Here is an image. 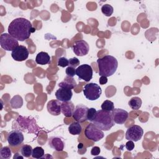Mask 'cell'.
Returning <instances> with one entry per match:
<instances>
[{"label":"cell","mask_w":159,"mask_h":159,"mask_svg":"<svg viewBox=\"0 0 159 159\" xmlns=\"http://www.w3.org/2000/svg\"><path fill=\"white\" fill-rule=\"evenodd\" d=\"M111 113L114 123L117 124H124L129 117V113L122 109L114 108Z\"/></svg>","instance_id":"obj_14"},{"label":"cell","mask_w":159,"mask_h":159,"mask_svg":"<svg viewBox=\"0 0 159 159\" xmlns=\"http://www.w3.org/2000/svg\"><path fill=\"white\" fill-rule=\"evenodd\" d=\"M88 107L83 104H78L76 106L73 114V119L78 122H83L86 120H88L87 115L88 111Z\"/></svg>","instance_id":"obj_11"},{"label":"cell","mask_w":159,"mask_h":159,"mask_svg":"<svg viewBox=\"0 0 159 159\" xmlns=\"http://www.w3.org/2000/svg\"><path fill=\"white\" fill-rule=\"evenodd\" d=\"M142 104V99L139 97H134L129 101V106L134 110H138L140 108Z\"/></svg>","instance_id":"obj_23"},{"label":"cell","mask_w":159,"mask_h":159,"mask_svg":"<svg viewBox=\"0 0 159 159\" xmlns=\"http://www.w3.org/2000/svg\"><path fill=\"white\" fill-rule=\"evenodd\" d=\"M82 147H83V143H79V145H78V148H81Z\"/></svg>","instance_id":"obj_37"},{"label":"cell","mask_w":159,"mask_h":159,"mask_svg":"<svg viewBox=\"0 0 159 159\" xmlns=\"http://www.w3.org/2000/svg\"><path fill=\"white\" fill-rule=\"evenodd\" d=\"M35 62L41 65H45L50 63V57L48 53L45 52H39L35 58Z\"/></svg>","instance_id":"obj_20"},{"label":"cell","mask_w":159,"mask_h":159,"mask_svg":"<svg viewBox=\"0 0 159 159\" xmlns=\"http://www.w3.org/2000/svg\"><path fill=\"white\" fill-rule=\"evenodd\" d=\"M99 75L106 77L114 74L118 67L117 59L111 55H107L97 60Z\"/></svg>","instance_id":"obj_3"},{"label":"cell","mask_w":159,"mask_h":159,"mask_svg":"<svg viewBox=\"0 0 159 159\" xmlns=\"http://www.w3.org/2000/svg\"><path fill=\"white\" fill-rule=\"evenodd\" d=\"M68 131L71 135H80L82 131V127L80 122H72L68 127Z\"/></svg>","instance_id":"obj_21"},{"label":"cell","mask_w":159,"mask_h":159,"mask_svg":"<svg viewBox=\"0 0 159 159\" xmlns=\"http://www.w3.org/2000/svg\"><path fill=\"white\" fill-rule=\"evenodd\" d=\"M84 135L88 139L93 142H98L104 137L103 131L93 123H90L86 126L84 130Z\"/></svg>","instance_id":"obj_6"},{"label":"cell","mask_w":159,"mask_h":159,"mask_svg":"<svg viewBox=\"0 0 159 159\" xmlns=\"http://www.w3.org/2000/svg\"><path fill=\"white\" fill-rule=\"evenodd\" d=\"M20 153L24 157L29 158L32 156V147L29 145L24 144L20 148Z\"/></svg>","instance_id":"obj_24"},{"label":"cell","mask_w":159,"mask_h":159,"mask_svg":"<svg viewBox=\"0 0 159 159\" xmlns=\"http://www.w3.org/2000/svg\"><path fill=\"white\" fill-rule=\"evenodd\" d=\"M23 157H23L22 155L21 156V155H20L19 153H16V154L14 155L13 158H14V159H16V158H22V159Z\"/></svg>","instance_id":"obj_36"},{"label":"cell","mask_w":159,"mask_h":159,"mask_svg":"<svg viewBox=\"0 0 159 159\" xmlns=\"http://www.w3.org/2000/svg\"><path fill=\"white\" fill-rule=\"evenodd\" d=\"M83 93L87 99L89 101H95L101 96L102 89L98 84L89 83L84 86Z\"/></svg>","instance_id":"obj_5"},{"label":"cell","mask_w":159,"mask_h":159,"mask_svg":"<svg viewBox=\"0 0 159 159\" xmlns=\"http://www.w3.org/2000/svg\"><path fill=\"white\" fill-rule=\"evenodd\" d=\"M76 75L80 79L84 81H89L93 78V69L91 66L88 64L80 65L76 69Z\"/></svg>","instance_id":"obj_10"},{"label":"cell","mask_w":159,"mask_h":159,"mask_svg":"<svg viewBox=\"0 0 159 159\" xmlns=\"http://www.w3.org/2000/svg\"><path fill=\"white\" fill-rule=\"evenodd\" d=\"M72 50L75 55L80 57H83L87 55L89 50L88 43L84 40L76 41L72 46Z\"/></svg>","instance_id":"obj_13"},{"label":"cell","mask_w":159,"mask_h":159,"mask_svg":"<svg viewBox=\"0 0 159 159\" xmlns=\"http://www.w3.org/2000/svg\"><path fill=\"white\" fill-rule=\"evenodd\" d=\"M96 109L93 108V107H91V108H89L88 109V115H87V119H88V120H89L90 122L92 120V119H93L96 112Z\"/></svg>","instance_id":"obj_31"},{"label":"cell","mask_w":159,"mask_h":159,"mask_svg":"<svg viewBox=\"0 0 159 159\" xmlns=\"http://www.w3.org/2000/svg\"><path fill=\"white\" fill-rule=\"evenodd\" d=\"M135 147V145L133 141L132 140H129L126 143H125V148L127 150L129 151H132Z\"/></svg>","instance_id":"obj_34"},{"label":"cell","mask_w":159,"mask_h":159,"mask_svg":"<svg viewBox=\"0 0 159 159\" xmlns=\"http://www.w3.org/2000/svg\"><path fill=\"white\" fill-rule=\"evenodd\" d=\"M44 150L41 147H36L32 150V157L34 158H42L44 156Z\"/></svg>","instance_id":"obj_25"},{"label":"cell","mask_w":159,"mask_h":159,"mask_svg":"<svg viewBox=\"0 0 159 159\" xmlns=\"http://www.w3.org/2000/svg\"><path fill=\"white\" fill-rule=\"evenodd\" d=\"M75 109L73 103L70 101L62 102L61 104V112L66 117H71L73 114Z\"/></svg>","instance_id":"obj_18"},{"label":"cell","mask_w":159,"mask_h":159,"mask_svg":"<svg viewBox=\"0 0 159 159\" xmlns=\"http://www.w3.org/2000/svg\"><path fill=\"white\" fill-rule=\"evenodd\" d=\"M61 101L58 99H52L49 101L47 105L48 112L52 116H59L61 112Z\"/></svg>","instance_id":"obj_15"},{"label":"cell","mask_w":159,"mask_h":159,"mask_svg":"<svg viewBox=\"0 0 159 159\" xmlns=\"http://www.w3.org/2000/svg\"><path fill=\"white\" fill-rule=\"evenodd\" d=\"M12 129L19 130L27 134H37L39 128L35 118L31 116H19L12 122Z\"/></svg>","instance_id":"obj_2"},{"label":"cell","mask_w":159,"mask_h":159,"mask_svg":"<svg viewBox=\"0 0 159 159\" xmlns=\"http://www.w3.org/2000/svg\"><path fill=\"white\" fill-rule=\"evenodd\" d=\"M72 91L71 89L60 88L57 90L55 92L56 98L61 102L69 101L72 98Z\"/></svg>","instance_id":"obj_17"},{"label":"cell","mask_w":159,"mask_h":159,"mask_svg":"<svg viewBox=\"0 0 159 159\" xmlns=\"http://www.w3.org/2000/svg\"><path fill=\"white\" fill-rule=\"evenodd\" d=\"M10 104L13 109L20 108L23 105V99L20 96L16 95L10 100Z\"/></svg>","instance_id":"obj_22"},{"label":"cell","mask_w":159,"mask_h":159,"mask_svg":"<svg viewBox=\"0 0 159 159\" xmlns=\"http://www.w3.org/2000/svg\"><path fill=\"white\" fill-rule=\"evenodd\" d=\"M91 122L98 128L104 131L110 130L114 125L111 112L102 109L96 111Z\"/></svg>","instance_id":"obj_4"},{"label":"cell","mask_w":159,"mask_h":159,"mask_svg":"<svg viewBox=\"0 0 159 159\" xmlns=\"http://www.w3.org/2000/svg\"><path fill=\"white\" fill-rule=\"evenodd\" d=\"M29 55V52L26 47L24 45H18L14 50L12 51V58L17 61H22L25 60Z\"/></svg>","instance_id":"obj_12"},{"label":"cell","mask_w":159,"mask_h":159,"mask_svg":"<svg viewBox=\"0 0 159 159\" xmlns=\"http://www.w3.org/2000/svg\"><path fill=\"white\" fill-rule=\"evenodd\" d=\"M65 72L66 75L70 77H73L75 76V75H76V69L75 68H73L71 66L67 67Z\"/></svg>","instance_id":"obj_32"},{"label":"cell","mask_w":159,"mask_h":159,"mask_svg":"<svg viewBox=\"0 0 159 159\" xmlns=\"http://www.w3.org/2000/svg\"><path fill=\"white\" fill-rule=\"evenodd\" d=\"M57 65L58 66L61 67H65L69 65V61L66 57H62L58 58Z\"/></svg>","instance_id":"obj_29"},{"label":"cell","mask_w":159,"mask_h":159,"mask_svg":"<svg viewBox=\"0 0 159 159\" xmlns=\"http://www.w3.org/2000/svg\"><path fill=\"white\" fill-rule=\"evenodd\" d=\"M48 145L53 150L57 152H61L64 149L65 143L61 137L53 136L48 139Z\"/></svg>","instance_id":"obj_16"},{"label":"cell","mask_w":159,"mask_h":159,"mask_svg":"<svg viewBox=\"0 0 159 159\" xmlns=\"http://www.w3.org/2000/svg\"><path fill=\"white\" fill-rule=\"evenodd\" d=\"M0 45L6 51H12L19 45V42L9 33H3L0 36Z\"/></svg>","instance_id":"obj_7"},{"label":"cell","mask_w":159,"mask_h":159,"mask_svg":"<svg viewBox=\"0 0 159 159\" xmlns=\"http://www.w3.org/2000/svg\"><path fill=\"white\" fill-rule=\"evenodd\" d=\"M101 107L102 110L111 112L114 109V104L113 102L109 100H106L102 103Z\"/></svg>","instance_id":"obj_28"},{"label":"cell","mask_w":159,"mask_h":159,"mask_svg":"<svg viewBox=\"0 0 159 159\" xmlns=\"http://www.w3.org/2000/svg\"><path fill=\"white\" fill-rule=\"evenodd\" d=\"M99 84H102V85L106 84L107 82V78L104 76H101V77L99 78Z\"/></svg>","instance_id":"obj_35"},{"label":"cell","mask_w":159,"mask_h":159,"mask_svg":"<svg viewBox=\"0 0 159 159\" xmlns=\"http://www.w3.org/2000/svg\"><path fill=\"white\" fill-rule=\"evenodd\" d=\"M7 30L8 33L16 39L23 42L29 39L32 33L35 32V29L27 19L18 17L9 24Z\"/></svg>","instance_id":"obj_1"},{"label":"cell","mask_w":159,"mask_h":159,"mask_svg":"<svg viewBox=\"0 0 159 159\" xmlns=\"http://www.w3.org/2000/svg\"><path fill=\"white\" fill-rule=\"evenodd\" d=\"M101 11L103 14H104L107 17L111 16L113 12H114V8L113 7L108 4H106L102 5L101 7Z\"/></svg>","instance_id":"obj_26"},{"label":"cell","mask_w":159,"mask_h":159,"mask_svg":"<svg viewBox=\"0 0 159 159\" xmlns=\"http://www.w3.org/2000/svg\"><path fill=\"white\" fill-rule=\"evenodd\" d=\"M76 82L73 77H70L67 75L65 77L64 80L61 82L58 83V86L60 88H63L69 89H74L76 86Z\"/></svg>","instance_id":"obj_19"},{"label":"cell","mask_w":159,"mask_h":159,"mask_svg":"<svg viewBox=\"0 0 159 159\" xmlns=\"http://www.w3.org/2000/svg\"><path fill=\"white\" fill-rule=\"evenodd\" d=\"M101 152V149L99 147H97V146H95V147H93L91 150V154L93 156H96V155H98Z\"/></svg>","instance_id":"obj_33"},{"label":"cell","mask_w":159,"mask_h":159,"mask_svg":"<svg viewBox=\"0 0 159 159\" xmlns=\"http://www.w3.org/2000/svg\"><path fill=\"white\" fill-rule=\"evenodd\" d=\"M11 150L9 147H4L0 150V157L3 159H8L11 157Z\"/></svg>","instance_id":"obj_27"},{"label":"cell","mask_w":159,"mask_h":159,"mask_svg":"<svg viewBox=\"0 0 159 159\" xmlns=\"http://www.w3.org/2000/svg\"><path fill=\"white\" fill-rule=\"evenodd\" d=\"M143 134L142 128L137 125H133L129 127L125 132V139L128 140L137 142L141 139Z\"/></svg>","instance_id":"obj_9"},{"label":"cell","mask_w":159,"mask_h":159,"mask_svg":"<svg viewBox=\"0 0 159 159\" xmlns=\"http://www.w3.org/2000/svg\"><path fill=\"white\" fill-rule=\"evenodd\" d=\"M69 61V66H71L73 68H76L77 66H78L80 65V60H78L77 58L76 57H73L71 58H70L68 60Z\"/></svg>","instance_id":"obj_30"},{"label":"cell","mask_w":159,"mask_h":159,"mask_svg":"<svg viewBox=\"0 0 159 159\" xmlns=\"http://www.w3.org/2000/svg\"><path fill=\"white\" fill-rule=\"evenodd\" d=\"M22 132L19 130L13 129L7 134V140L9 146L16 147L23 143L24 137Z\"/></svg>","instance_id":"obj_8"}]
</instances>
